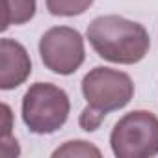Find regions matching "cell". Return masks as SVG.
<instances>
[{"label": "cell", "instance_id": "1", "mask_svg": "<svg viewBox=\"0 0 158 158\" xmlns=\"http://www.w3.org/2000/svg\"><path fill=\"white\" fill-rule=\"evenodd\" d=\"M93 50L110 63L134 65L141 61L149 48L151 37L143 24L121 15H101L86 30Z\"/></svg>", "mask_w": 158, "mask_h": 158}, {"label": "cell", "instance_id": "2", "mask_svg": "<svg viewBox=\"0 0 158 158\" xmlns=\"http://www.w3.org/2000/svg\"><path fill=\"white\" fill-rule=\"evenodd\" d=\"M82 95L88 106L82 110L78 125L86 132H95L110 112L121 110L132 101L134 82L123 71L99 65L82 78Z\"/></svg>", "mask_w": 158, "mask_h": 158}, {"label": "cell", "instance_id": "3", "mask_svg": "<svg viewBox=\"0 0 158 158\" xmlns=\"http://www.w3.org/2000/svg\"><path fill=\"white\" fill-rule=\"evenodd\" d=\"M71 112V101L65 89L50 82L32 84L21 104V115L26 128L34 134H54L60 130Z\"/></svg>", "mask_w": 158, "mask_h": 158}, {"label": "cell", "instance_id": "4", "mask_svg": "<svg viewBox=\"0 0 158 158\" xmlns=\"http://www.w3.org/2000/svg\"><path fill=\"white\" fill-rule=\"evenodd\" d=\"M110 147L117 158H152L158 154V117L147 110L125 114L112 128Z\"/></svg>", "mask_w": 158, "mask_h": 158}, {"label": "cell", "instance_id": "5", "mask_svg": "<svg viewBox=\"0 0 158 158\" xmlns=\"http://www.w3.org/2000/svg\"><path fill=\"white\" fill-rule=\"evenodd\" d=\"M39 56L48 71L69 76L80 69L86 60L84 37L71 26H54L39 39Z\"/></svg>", "mask_w": 158, "mask_h": 158}, {"label": "cell", "instance_id": "6", "mask_svg": "<svg viewBox=\"0 0 158 158\" xmlns=\"http://www.w3.org/2000/svg\"><path fill=\"white\" fill-rule=\"evenodd\" d=\"M32 74V60L28 50L15 39H0V88L15 89Z\"/></svg>", "mask_w": 158, "mask_h": 158}, {"label": "cell", "instance_id": "7", "mask_svg": "<svg viewBox=\"0 0 158 158\" xmlns=\"http://www.w3.org/2000/svg\"><path fill=\"white\" fill-rule=\"evenodd\" d=\"M6 17L2 30H8L10 26H21L34 19L37 10V0H4Z\"/></svg>", "mask_w": 158, "mask_h": 158}, {"label": "cell", "instance_id": "8", "mask_svg": "<svg viewBox=\"0 0 158 158\" xmlns=\"http://www.w3.org/2000/svg\"><path fill=\"white\" fill-rule=\"evenodd\" d=\"M93 0H47V10L54 17H74L89 10Z\"/></svg>", "mask_w": 158, "mask_h": 158}, {"label": "cell", "instance_id": "9", "mask_svg": "<svg viewBox=\"0 0 158 158\" xmlns=\"http://www.w3.org/2000/svg\"><path fill=\"white\" fill-rule=\"evenodd\" d=\"M52 156L54 158H58V156H69V158H73V156H82V158H86V156H97L99 158L101 151L95 145H91L89 141L74 139V141H65L61 147H58L52 152Z\"/></svg>", "mask_w": 158, "mask_h": 158}]
</instances>
